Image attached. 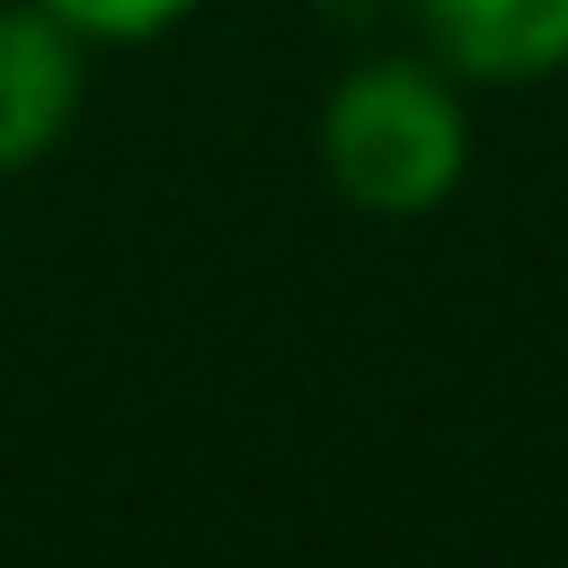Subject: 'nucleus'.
<instances>
[{
	"mask_svg": "<svg viewBox=\"0 0 568 568\" xmlns=\"http://www.w3.org/2000/svg\"><path fill=\"white\" fill-rule=\"evenodd\" d=\"M311 151L337 204L373 222H426L470 178V80H453L426 44L355 53L311 115Z\"/></svg>",
	"mask_w": 568,
	"mask_h": 568,
	"instance_id": "nucleus-1",
	"label": "nucleus"
},
{
	"mask_svg": "<svg viewBox=\"0 0 568 568\" xmlns=\"http://www.w3.org/2000/svg\"><path fill=\"white\" fill-rule=\"evenodd\" d=\"M408 27L470 89H541L568 71V0H408Z\"/></svg>",
	"mask_w": 568,
	"mask_h": 568,
	"instance_id": "nucleus-3",
	"label": "nucleus"
},
{
	"mask_svg": "<svg viewBox=\"0 0 568 568\" xmlns=\"http://www.w3.org/2000/svg\"><path fill=\"white\" fill-rule=\"evenodd\" d=\"M44 18H62L80 44H160L186 18H204L213 0H36Z\"/></svg>",
	"mask_w": 568,
	"mask_h": 568,
	"instance_id": "nucleus-4",
	"label": "nucleus"
},
{
	"mask_svg": "<svg viewBox=\"0 0 568 568\" xmlns=\"http://www.w3.org/2000/svg\"><path fill=\"white\" fill-rule=\"evenodd\" d=\"M89 53L98 44H80L36 0H0V178H27L71 142L89 106Z\"/></svg>",
	"mask_w": 568,
	"mask_h": 568,
	"instance_id": "nucleus-2",
	"label": "nucleus"
}]
</instances>
